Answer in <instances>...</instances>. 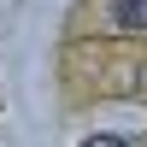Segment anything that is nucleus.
I'll use <instances>...</instances> for the list:
<instances>
[{
  "label": "nucleus",
  "mask_w": 147,
  "mask_h": 147,
  "mask_svg": "<svg viewBox=\"0 0 147 147\" xmlns=\"http://www.w3.org/2000/svg\"><path fill=\"white\" fill-rule=\"evenodd\" d=\"M100 24L112 35H147V0H100Z\"/></svg>",
  "instance_id": "f257e3e1"
},
{
  "label": "nucleus",
  "mask_w": 147,
  "mask_h": 147,
  "mask_svg": "<svg viewBox=\"0 0 147 147\" xmlns=\"http://www.w3.org/2000/svg\"><path fill=\"white\" fill-rule=\"evenodd\" d=\"M82 147H129V141H124V136H88Z\"/></svg>",
  "instance_id": "f03ea898"
}]
</instances>
